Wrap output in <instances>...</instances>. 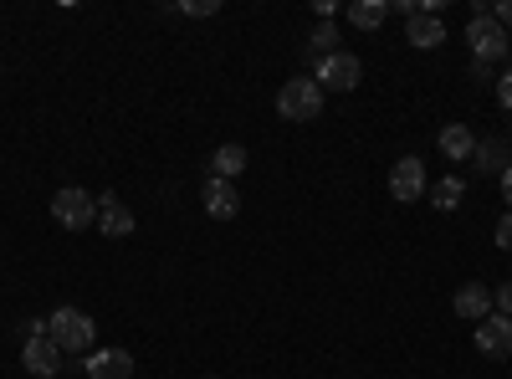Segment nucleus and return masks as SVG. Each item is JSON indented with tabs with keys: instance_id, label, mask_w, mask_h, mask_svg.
<instances>
[{
	"instance_id": "nucleus-1",
	"label": "nucleus",
	"mask_w": 512,
	"mask_h": 379,
	"mask_svg": "<svg viewBox=\"0 0 512 379\" xmlns=\"http://www.w3.org/2000/svg\"><path fill=\"white\" fill-rule=\"evenodd\" d=\"M47 339H52L62 354H93L98 323L82 313V308H52V318H47Z\"/></svg>"
},
{
	"instance_id": "nucleus-2",
	"label": "nucleus",
	"mask_w": 512,
	"mask_h": 379,
	"mask_svg": "<svg viewBox=\"0 0 512 379\" xmlns=\"http://www.w3.org/2000/svg\"><path fill=\"white\" fill-rule=\"evenodd\" d=\"M323 88L313 77H292V82H282V93H277V113L287 118V123H313L318 113H323Z\"/></svg>"
},
{
	"instance_id": "nucleus-3",
	"label": "nucleus",
	"mask_w": 512,
	"mask_h": 379,
	"mask_svg": "<svg viewBox=\"0 0 512 379\" xmlns=\"http://www.w3.org/2000/svg\"><path fill=\"white\" fill-rule=\"evenodd\" d=\"M52 221H57L62 231H88V226L98 221V200L82 190V185H62V190L52 195Z\"/></svg>"
},
{
	"instance_id": "nucleus-4",
	"label": "nucleus",
	"mask_w": 512,
	"mask_h": 379,
	"mask_svg": "<svg viewBox=\"0 0 512 379\" xmlns=\"http://www.w3.org/2000/svg\"><path fill=\"white\" fill-rule=\"evenodd\" d=\"M313 82L323 93H354L359 82H364V62L354 52H333L323 62H313Z\"/></svg>"
},
{
	"instance_id": "nucleus-5",
	"label": "nucleus",
	"mask_w": 512,
	"mask_h": 379,
	"mask_svg": "<svg viewBox=\"0 0 512 379\" xmlns=\"http://www.w3.org/2000/svg\"><path fill=\"white\" fill-rule=\"evenodd\" d=\"M507 41H512V36L492 21V11H482V16L466 21V47H472L477 62H502V57H507Z\"/></svg>"
},
{
	"instance_id": "nucleus-6",
	"label": "nucleus",
	"mask_w": 512,
	"mask_h": 379,
	"mask_svg": "<svg viewBox=\"0 0 512 379\" xmlns=\"http://www.w3.org/2000/svg\"><path fill=\"white\" fill-rule=\"evenodd\" d=\"M425 190H431V180H425V164H420V154L395 159V170H390V195H395L400 205H415Z\"/></svg>"
},
{
	"instance_id": "nucleus-7",
	"label": "nucleus",
	"mask_w": 512,
	"mask_h": 379,
	"mask_svg": "<svg viewBox=\"0 0 512 379\" xmlns=\"http://www.w3.org/2000/svg\"><path fill=\"white\" fill-rule=\"evenodd\" d=\"M477 349H482L487 359H512V318L487 313V318L477 323Z\"/></svg>"
},
{
	"instance_id": "nucleus-8",
	"label": "nucleus",
	"mask_w": 512,
	"mask_h": 379,
	"mask_svg": "<svg viewBox=\"0 0 512 379\" xmlns=\"http://www.w3.org/2000/svg\"><path fill=\"white\" fill-rule=\"evenodd\" d=\"M134 226H139V221H134V210H128L113 190H103V195H98V231L118 241V236H134Z\"/></svg>"
},
{
	"instance_id": "nucleus-9",
	"label": "nucleus",
	"mask_w": 512,
	"mask_h": 379,
	"mask_svg": "<svg viewBox=\"0 0 512 379\" xmlns=\"http://www.w3.org/2000/svg\"><path fill=\"white\" fill-rule=\"evenodd\" d=\"M82 369H88V379H134V354L128 349H93Z\"/></svg>"
},
{
	"instance_id": "nucleus-10",
	"label": "nucleus",
	"mask_w": 512,
	"mask_h": 379,
	"mask_svg": "<svg viewBox=\"0 0 512 379\" xmlns=\"http://www.w3.org/2000/svg\"><path fill=\"white\" fill-rule=\"evenodd\" d=\"M405 41H410L415 52H436L441 41H446V21L431 16V11H415V16L405 21Z\"/></svg>"
},
{
	"instance_id": "nucleus-11",
	"label": "nucleus",
	"mask_w": 512,
	"mask_h": 379,
	"mask_svg": "<svg viewBox=\"0 0 512 379\" xmlns=\"http://www.w3.org/2000/svg\"><path fill=\"white\" fill-rule=\"evenodd\" d=\"M200 205H205V216H210V221H236L241 195H236V185H231V180H205Z\"/></svg>"
},
{
	"instance_id": "nucleus-12",
	"label": "nucleus",
	"mask_w": 512,
	"mask_h": 379,
	"mask_svg": "<svg viewBox=\"0 0 512 379\" xmlns=\"http://www.w3.org/2000/svg\"><path fill=\"white\" fill-rule=\"evenodd\" d=\"M21 364H26V374H36V379H52V374L62 369V349H57L52 339H26V344H21Z\"/></svg>"
},
{
	"instance_id": "nucleus-13",
	"label": "nucleus",
	"mask_w": 512,
	"mask_h": 379,
	"mask_svg": "<svg viewBox=\"0 0 512 379\" xmlns=\"http://www.w3.org/2000/svg\"><path fill=\"white\" fill-rule=\"evenodd\" d=\"M451 308H456V318H466V323H482V318L492 313V287H482V282H461V287H456V298H451Z\"/></svg>"
},
{
	"instance_id": "nucleus-14",
	"label": "nucleus",
	"mask_w": 512,
	"mask_h": 379,
	"mask_svg": "<svg viewBox=\"0 0 512 379\" xmlns=\"http://www.w3.org/2000/svg\"><path fill=\"white\" fill-rule=\"evenodd\" d=\"M436 144H441V154H446L451 164H472V154H477V134L466 129V123H446Z\"/></svg>"
},
{
	"instance_id": "nucleus-15",
	"label": "nucleus",
	"mask_w": 512,
	"mask_h": 379,
	"mask_svg": "<svg viewBox=\"0 0 512 379\" xmlns=\"http://www.w3.org/2000/svg\"><path fill=\"white\" fill-rule=\"evenodd\" d=\"M472 164H477V175H492V180H502V170L512 164V149H507L502 139H477V154H472Z\"/></svg>"
},
{
	"instance_id": "nucleus-16",
	"label": "nucleus",
	"mask_w": 512,
	"mask_h": 379,
	"mask_svg": "<svg viewBox=\"0 0 512 379\" xmlns=\"http://www.w3.org/2000/svg\"><path fill=\"white\" fill-rule=\"evenodd\" d=\"M241 170H246V149L241 144H221L216 154H210V180H231L236 185Z\"/></svg>"
},
{
	"instance_id": "nucleus-17",
	"label": "nucleus",
	"mask_w": 512,
	"mask_h": 379,
	"mask_svg": "<svg viewBox=\"0 0 512 379\" xmlns=\"http://www.w3.org/2000/svg\"><path fill=\"white\" fill-rule=\"evenodd\" d=\"M349 21H354L359 31H379L384 21H390V0H354Z\"/></svg>"
},
{
	"instance_id": "nucleus-18",
	"label": "nucleus",
	"mask_w": 512,
	"mask_h": 379,
	"mask_svg": "<svg viewBox=\"0 0 512 379\" xmlns=\"http://www.w3.org/2000/svg\"><path fill=\"white\" fill-rule=\"evenodd\" d=\"M333 52H338V26H333V21H318L313 36H308V62H323V57H333Z\"/></svg>"
},
{
	"instance_id": "nucleus-19",
	"label": "nucleus",
	"mask_w": 512,
	"mask_h": 379,
	"mask_svg": "<svg viewBox=\"0 0 512 379\" xmlns=\"http://www.w3.org/2000/svg\"><path fill=\"white\" fill-rule=\"evenodd\" d=\"M461 200H466V185L456 175H446L441 185H431V205L436 210H461Z\"/></svg>"
},
{
	"instance_id": "nucleus-20",
	"label": "nucleus",
	"mask_w": 512,
	"mask_h": 379,
	"mask_svg": "<svg viewBox=\"0 0 512 379\" xmlns=\"http://www.w3.org/2000/svg\"><path fill=\"white\" fill-rule=\"evenodd\" d=\"M492 313H502V318H512V282H502V287H492Z\"/></svg>"
},
{
	"instance_id": "nucleus-21",
	"label": "nucleus",
	"mask_w": 512,
	"mask_h": 379,
	"mask_svg": "<svg viewBox=\"0 0 512 379\" xmlns=\"http://www.w3.org/2000/svg\"><path fill=\"white\" fill-rule=\"evenodd\" d=\"M497 108L512 113V67H502V77H497Z\"/></svg>"
},
{
	"instance_id": "nucleus-22",
	"label": "nucleus",
	"mask_w": 512,
	"mask_h": 379,
	"mask_svg": "<svg viewBox=\"0 0 512 379\" xmlns=\"http://www.w3.org/2000/svg\"><path fill=\"white\" fill-rule=\"evenodd\" d=\"M180 11H185V16H216V11H221V0H185Z\"/></svg>"
},
{
	"instance_id": "nucleus-23",
	"label": "nucleus",
	"mask_w": 512,
	"mask_h": 379,
	"mask_svg": "<svg viewBox=\"0 0 512 379\" xmlns=\"http://www.w3.org/2000/svg\"><path fill=\"white\" fill-rule=\"evenodd\" d=\"M492 21H497V26L512 36V0H497V6H492Z\"/></svg>"
},
{
	"instance_id": "nucleus-24",
	"label": "nucleus",
	"mask_w": 512,
	"mask_h": 379,
	"mask_svg": "<svg viewBox=\"0 0 512 379\" xmlns=\"http://www.w3.org/2000/svg\"><path fill=\"white\" fill-rule=\"evenodd\" d=\"M497 246H502V251H512V210L497 221Z\"/></svg>"
},
{
	"instance_id": "nucleus-25",
	"label": "nucleus",
	"mask_w": 512,
	"mask_h": 379,
	"mask_svg": "<svg viewBox=\"0 0 512 379\" xmlns=\"http://www.w3.org/2000/svg\"><path fill=\"white\" fill-rule=\"evenodd\" d=\"M21 333H26V339H47V318H26Z\"/></svg>"
},
{
	"instance_id": "nucleus-26",
	"label": "nucleus",
	"mask_w": 512,
	"mask_h": 379,
	"mask_svg": "<svg viewBox=\"0 0 512 379\" xmlns=\"http://www.w3.org/2000/svg\"><path fill=\"white\" fill-rule=\"evenodd\" d=\"M472 77H477V82H492V62H477V57H472Z\"/></svg>"
},
{
	"instance_id": "nucleus-27",
	"label": "nucleus",
	"mask_w": 512,
	"mask_h": 379,
	"mask_svg": "<svg viewBox=\"0 0 512 379\" xmlns=\"http://www.w3.org/2000/svg\"><path fill=\"white\" fill-rule=\"evenodd\" d=\"M502 200L512 205V164H507V170H502Z\"/></svg>"
},
{
	"instance_id": "nucleus-28",
	"label": "nucleus",
	"mask_w": 512,
	"mask_h": 379,
	"mask_svg": "<svg viewBox=\"0 0 512 379\" xmlns=\"http://www.w3.org/2000/svg\"><path fill=\"white\" fill-rule=\"evenodd\" d=\"M507 57H512V41H507Z\"/></svg>"
},
{
	"instance_id": "nucleus-29",
	"label": "nucleus",
	"mask_w": 512,
	"mask_h": 379,
	"mask_svg": "<svg viewBox=\"0 0 512 379\" xmlns=\"http://www.w3.org/2000/svg\"><path fill=\"white\" fill-rule=\"evenodd\" d=\"M507 149H512V134H507Z\"/></svg>"
},
{
	"instance_id": "nucleus-30",
	"label": "nucleus",
	"mask_w": 512,
	"mask_h": 379,
	"mask_svg": "<svg viewBox=\"0 0 512 379\" xmlns=\"http://www.w3.org/2000/svg\"><path fill=\"white\" fill-rule=\"evenodd\" d=\"M205 379H216V374H205Z\"/></svg>"
}]
</instances>
